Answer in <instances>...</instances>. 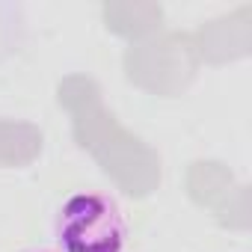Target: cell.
Returning a JSON list of instances; mask_svg holds the SVG:
<instances>
[{
    "mask_svg": "<svg viewBox=\"0 0 252 252\" xmlns=\"http://www.w3.org/2000/svg\"><path fill=\"white\" fill-rule=\"evenodd\" d=\"M131 222L122 205L101 190L71 193L54 217V249L60 252H128Z\"/></svg>",
    "mask_w": 252,
    "mask_h": 252,
    "instance_id": "1",
    "label": "cell"
},
{
    "mask_svg": "<svg viewBox=\"0 0 252 252\" xmlns=\"http://www.w3.org/2000/svg\"><path fill=\"white\" fill-rule=\"evenodd\" d=\"M27 252H60V249H51V246H39V249H27Z\"/></svg>",
    "mask_w": 252,
    "mask_h": 252,
    "instance_id": "2",
    "label": "cell"
}]
</instances>
